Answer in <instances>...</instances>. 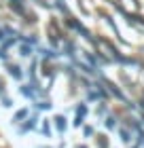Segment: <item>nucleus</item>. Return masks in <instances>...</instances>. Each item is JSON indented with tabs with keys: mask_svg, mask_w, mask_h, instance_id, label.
I'll list each match as a JSON object with an SVG mask.
<instances>
[{
	"mask_svg": "<svg viewBox=\"0 0 144 148\" xmlns=\"http://www.w3.org/2000/svg\"><path fill=\"white\" fill-rule=\"evenodd\" d=\"M9 72H11V76L21 78V72H19V68H17V66H9Z\"/></svg>",
	"mask_w": 144,
	"mask_h": 148,
	"instance_id": "2",
	"label": "nucleus"
},
{
	"mask_svg": "<svg viewBox=\"0 0 144 148\" xmlns=\"http://www.w3.org/2000/svg\"><path fill=\"white\" fill-rule=\"evenodd\" d=\"M43 133H45V136H47V138H49V136H51V129H49V125H47V123L43 125Z\"/></svg>",
	"mask_w": 144,
	"mask_h": 148,
	"instance_id": "6",
	"label": "nucleus"
},
{
	"mask_svg": "<svg viewBox=\"0 0 144 148\" xmlns=\"http://www.w3.org/2000/svg\"><path fill=\"white\" fill-rule=\"evenodd\" d=\"M0 148H11V144L6 142V138H4V133L0 131Z\"/></svg>",
	"mask_w": 144,
	"mask_h": 148,
	"instance_id": "3",
	"label": "nucleus"
},
{
	"mask_svg": "<svg viewBox=\"0 0 144 148\" xmlns=\"http://www.w3.org/2000/svg\"><path fill=\"white\" fill-rule=\"evenodd\" d=\"M30 53H32V49H30V47H21V55H30Z\"/></svg>",
	"mask_w": 144,
	"mask_h": 148,
	"instance_id": "5",
	"label": "nucleus"
},
{
	"mask_svg": "<svg viewBox=\"0 0 144 148\" xmlns=\"http://www.w3.org/2000/svg\"><path fill=\"white\" fill-rule=\"evenodd\" d=\"M55 125H57V131L64 133V129H66V119L64 116H55Z\"/></svg>",
	"mask_w": 144,
	"mask_h": 148,
	"instance_id": "1",
	"label": "nucleus"
},
{
	"mask_svg": "<svg viewBox=\"0 0 144 148\" xmlns=\"http://www.w3.org/2000/svg\"><path fill=\"white\" fill-rule=\"evenodd\" d=\"M2 38H4V36H2V30H0V40H2Z\"/></svg>",
	"mask_w": 144,
	"mask_h": 148,
	"instance_id": "7",
	"label": "nucleus"
},
{
	"mask_svg": "<svg viewBox=\"0 0 144 148\" xmlns=\"http://www.w3.org/2000/svg\"><path fill=\"white\" fill-rule=\"evenodd\" d=\"M25 114H28V110H25V108H23V110H19V112L15 114V119H13V121H15V123H17V121H21V119L25 116Z\"/></svg>",
	"mask_w": 144,
	"mask_h": 148,
	"instance_id": "4",
	"label": "nucleus"
}]
</instances>
